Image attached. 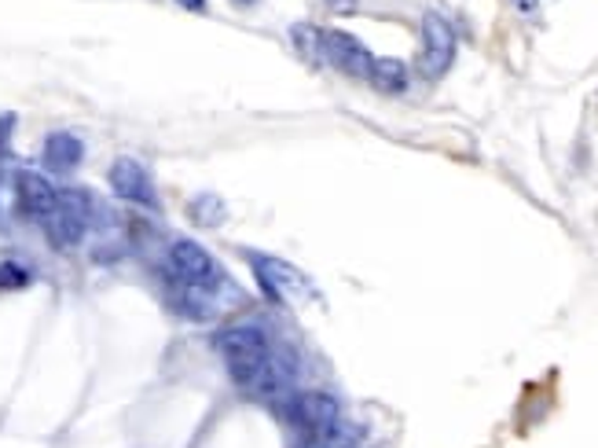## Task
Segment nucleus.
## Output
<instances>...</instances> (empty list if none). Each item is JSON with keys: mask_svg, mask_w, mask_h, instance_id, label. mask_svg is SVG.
<instances>
[{"mask_svg": "<svg viewBox=\"0 0 598 448\" xmlns=\"http://www.w3.org/2000/svg\"><path fill=\"white\" fill-rule=\"evenodd\" d=\"M110 188H114V195H122L125 202L147 206V210H155V206H158L151 173H147L136 159H117L110 166Z\"/></svg>", "mask_w": 598, "mask_h": 448, "instance_id": "7", "label": "nucleus"}, {"mask_svg": "<svg viewBox=\"0 0 598 448\" xmlns=\"http://www.w3.org/2000/svg\"><path fill=\"white\" fill-rule=\"evenodd\" d=\"M514 8L525 12V15H536V8H540V0H514Z\"/></svg>", "mask_w": 598, "mask_h": 448, "instance_id": "16", "label": "nucleus"}, {"mask_svg": "<svg viewBox=\"0 0 598 448\" xmlns=\"http://www.w3.org/2000/svg\"><path fill=\"white\" fill-rule=\"evenodd\" d=\"M287 419L297 423V427H305V430H312L319 437L323 430H331L342 419V408H338V401L331 394H323V390L290 394L287 397Z\"/></svg>", "mask_w": 598, "mask_h": 448, "instance_id": "5", "label": "nucleus"}, {"mask_svg": "<svg viewBox=\"0 0 598 448\" xmlns=\"http://www.w3.org/2000/svg\"><path fill=\"white\" fill-rule=\"evenodd\" d=\"M331 12H342V15H349V12H356V0H323Z\"/></svg>", "mask_w": 598, "mask_h": 448, "instance_id": "15", "label": "nucleus"}, {"mask_svg": "<svg viewBox=\"0 0 598 448\" xmlns=\"http://www.w3.org/2000/svg\"><path fill=\"white\" fill-rule=\"evenodd\" d=\"M368 81L375 88H382V93H404V88H408V67L400 63V59H390V55L375 59Z\"/></svg>", "mask_w": 598, "mask_h": 448, "instance_id": "11", "label": "nucleus"}, {"mask_svg": "<svg viewBox=\"0 0 598 448\" xmlns=\"http://www.w3.org/2000/svg\"><path fill=\"white\" fill-rule=\"evenodd\" d=\"M169 265L184 283H195V287H209V280L217 276L214 257H209L198 243H191V239H176V243L169 247Z\"/></svg>", "mask_w": 598, "mask_h": 448, "instance_id": "8", "label": "nucleus"}, {"mask_svg": "<svg viewBox=\"0 0 598 448\" xmlns=\"http://www.w3.org/2000/svg\"><path fill=\"white\" fill-rule=\"evenodd\" d=\"M360 441H364V427L349 419H338L331 430L319 434V448H360Z\"/></svg>", "mask_w": 598, "mask_h": 448, "instance_id": "13", "label": "nucleus"}, {"mask_svg": "<svg viewBox=\"0 0 598 448\" xmlns=\"http://www.w3.org/2000/svg\"><path fill=\"white\" fill-rule=\"evenodd\" d=\"M235 4H243V8H246V4H254V0H235Z\"/></svg>", "mask_w": 598, "mask_h": 448, "instance_id": "18", "label": "nucleus"}, {"mask_svg": "<svg viewBox=\"0 0 598 448\" xmlns=\"http://www.w3.org/2000/svg\"><path fill=\"white\" fill-rule=\"evenodd\" d=\"M323 59L331 67L352 74V77H368L371 74V52L356 41L352 34H345V29H323Z\"/></svg>", "mask_w": 598, "mask_h": 448, "instance_id": "6", "label": "nucleus"}, {"mask_svg": "<svg viewBox=\"0 0 598 448\" xmlns=\"http://www.w3.org/2000/svg\"><path fill=\"white\" fill-rule=\"evenodd\" d=\"M456 59V29L444 15L426 12L423 15V74L440 77Z\"/></svg>", "mask_w": 598, "mask_h": 448, "instance_id": "4", "label": "nucleus"}, {"mask_svg": "<svg viewBox=\"0 0 598 448\" xmlns=\"http://www.w3.org/2000/svg\"><path fill=\"white\" fill-rule=\"evenodd\" d=\"M217 349L224 356L231 379L238 386H250V379L257 375V368L268 356V338L261 327H228V331L217 335Z\"/></svg>", "mask_w": 598, "mask_h": 448, "instance_id": "1", "label": "nucleus"}, {"mask_svg": "<svg viewBox=\"0 0 598 448\" xmlns=\"http://www.w3.org/2000/svg\"><path fill=\"white\" fill-rule=\"evenodd\" d=\"M22 287H29V273H26V268L15 265V261L0 265V290H22Z\"/></svg>", "mask_w": 598, "mask_h": 448, "instance_id": "14", "label": "nucleus"}, {"mask_svg": "<svg viewBox=\"0 0 598 448\" xmlns=\"http://www.w3.org/2000/svg\"><path fill=\"white\" fill-rule=\"evenodd\" d=\"M250 265L254 273L261 276V287L279 297V302H294V297H309L312 294V283L302 268H294L279 257H268V254H250Z\"/></svg>", "mask_w": 598, "mask_h": 448, "instance_id": "3", "label": "nucleus"}, {"mask_svg": "<svg viewBox=\"0 0 598 448\" xmlns=\"http://www.w3.org/2000/svg\"><path fill=\"white\" fill-rule=\"evenodd\" d=\"M290 37H294L297 52H302L309 63H323V29H319V26H312V22H297V26L290 29Z\"/></svg>", "mask_w": 598, "mask_h": 448, "instance_id": "12", "label": "nucleus"}, {"mask_svg": "<svg viewBox=\"0 0 598 448\" xmlns=\"http://www.w3.org/2000/svg\"><path fill=\"white\" fill-rule=\"evenodd\" d=\"M181 8H188V12H206V0H176Z\"/></svg>", "mask_w": 598, "mask_h": 448, "instance_id": "17", "label": "nucleus"}, {"mask_svg": "<svg viewBox=\"0 0 598 448\" xmlns=\"http://www.w3.org/2000/svg\"><path fill=\"white\" fill-rule=\"evenodd\" d=\"M15 191H19V206H22V214L29 217H48L55 206H59V191L44 181L41 173H15Z\"/></svg>", "mask_w": 598, "mask_h": 448, "instance_id": "9", "label": "nucleus"}, {"mask_svg": "<svg viewBox=\"0 0 598 448\" xmlns=\"http://www.w3.org/2000/svg\"><path fill=\"white\" fill-rule=\"evenodd\" d=\"M88 191H59V206L44 217V232L55 247H74L81 243L85 224H88Z\"/></svg>", "mask_w": 598, "mask_h": 448, "instance_id": "2", "label": "nucleus"}, {"mask_svg": "<svg viewBox=\"0 0 598 448\" xmlns=\"http://www.w3.org/2000/svg\"><path fill=\"white\" fill-rule=\"evenodd\" d=\"M85 159V143L74 133H52L44 140V166L52 173H67Z\"/></svg>", "mask_w": 598, "mask_h": 448, "instance_id": "10", "label": "nucleus"}]
</instances>
